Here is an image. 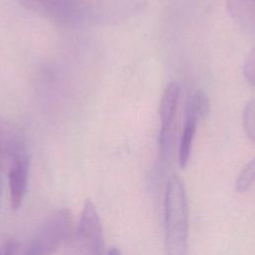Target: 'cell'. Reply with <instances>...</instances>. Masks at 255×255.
I'll list each match as a JSON object with an SVG mask.
<instances>
[{"label":"cell","mask_w":255,"mask_h":255,"mask_svg":"<svg viewBox=\"0 0 255 255\" xmlns=\"http://www.w3.org/2000/svg\"><path fill=\"white\" fill-rule=\"evenodd\" d=\"M35 15L68 28L125 21L144 10L145 0H18Z\"/></svg>","instance_id":"1"},{"label":"cell","mask_w":255,"mask_h":255,"mask_svg":"<svg viewBox=\"0 0 255 255\" xmlns=\"http://www.w3.org/2000/svg\"><path fill=\"white\" fill-rule=\"evenodd\" d=\"M188 204L184 184L174 174L164 193V249L165 255H186L188 242Z\"/></svg>","instance_id":"2"},{"label":"cell","mask_w":255,"mask_h":255,"mask_svg":"<svg viewBox=\"0 0 255 255\" xmlns=\"http://www.w3.org/2000/svg\"><path fill=\"white\" fill-rule=\"evenodd\" d=\"M72 215L68 208L54 211L41 225L23 255H52L71 232Z\"/></svg>","instance_id":"3"},{"label":"cell","mask_w":255,"mask_h":255,"mask_svg":"<svg viewBox=\"0 0 255 255\" xmlns=\"http://www.w3.org/2000/svg\"><path fill=\"white\" fill-rule=\"evenodd\" d=\"M76 244L81 255H103V228L98 209L91 199H86L76 229Z\"/></svg>","instance_id":"4"},{"label":"cell","mask_w":255,"mask_h":255,"mask_svg":"<svg viewBox=\"0 0 255 255\" xmlns=\"http://www.w3.org/2000/svg\"><path fill=\"white\" fill-rule=\"evenodd\" d=\"M181 87L177 81H172L165 87L159 105L160 156L166 160L171 152L174 140V121L180 98Z\"/></svg>","instance_id":"5"},{"label":"cell","mask_w":255,"mask_h":255,"mask_svg":"<svg viewBox=\"0 0 255 255\" xmlns=\"http://www.w3.org/2000/svg\"><path fill=\"white\" fill-rule=\"evenodd\" d=\"M28 152L23 133L11 121L0 117V171L8 169L19 155Z\"/></svg>","instance_id":"6"},{"label":"cell","mask_w":255,"mask_h":255,"mask_svg":"<svg viewBox=\"0 0 255 255\" xmlns=\"http://www.w3.org/2000/svg\"><path fill=\"white\" fill-rule=\"evenodd\" d=\"M8 181L11 207L17 209L25 197L29 175V155L25 152L17 156L8 167Z\"/></svg>","instance_id":"7"},{"label":"cell","mask_w":255,"mask_h":255,"mask_svg":"<svg viewBox=\"0 0 255 255\" xmlns=\"http://www.w3.org/2000/svg\"><path fill=\"white\" fill-rule=\"evenodd\" d=\"M227 10L242 27L253 30L255 21L254 0H227Z\"/></svg>","instance_id":"8"},{"label":"cell","mask_w":255,"mask_h":255,"mask_svg":"<svg viewBox=\"0 0 255 255\" xmlns=\"http://www.w3.org/2000/svg\"><path fill=\"white\" fill-rule=\"evenodd\" d=\"M197 122L198 121L196 120V118L185 114V123L181 133L178 148V163L181 168H185V166L188 163Z\"/></svg>","instance_id":"9"},{"label":"cell","mask_w":255,"mask_h":255,"mask_svg":"<svg viewBox=\"0 0 255 255\" xmlns=\"http://www.w3.org/2000/svg\"><path fill=\"white\" fill-rule=\"evenodd\" d=\"M209 107L207 96L201 91H195L187 100L185 114L193 116L197 121H200L208 115Z\"/></svg>","instance_id":"10"},{"label":"cell","mask_w":255,"mask_h":255,"mask_svg":"<svg viewBox=\"0 0 255 255\" xmlns=\"http://www.w3.org/2000/svg\"><path fill=\"white\" fill-rule=\"evenodd\" d=\"M254 173H255V163H254V159H251L249 162H247L244 165V167L240 171L235 182V190L237 192L247 191L253 184Z\"/></svg>","instance_id":"11"},{"label":"cell","mask_w":255,"mask_h":255,"mask_svg":"<svg viewBox=\"0 0 255 255\" xmlns=\"http://www.w3.org/2000/svg\"><path fill=\"white\" fill-rule=\"evenodd\" d=\"M254 117H255V104L254 101L251 100L247 103L243 111V128L246 132V135L251 141H254Z\"/></svg>","instance_id":"12"},{"label":"cell","mask_w":255,"mask_h":255,"mask_svg":"<svg viewBox=\"0 0 255 255\" xmlns=\"http://www.w3.org/2000/svg\"><path fill=\"white\" fill-rule=\"evenodd\" d=\"M254 60H255V57H254V50H251L249 55L247 56L246 58V61H245V64H244V76L247 80V82L250 84V85H254V78H255V65H254Z\"/></svg>","instance_id":"13"},{"label":"cell","mask_w":255,"mask_h":255,"mask_svg":"<svg viewBox=\"0 0 255 255\" xmlns=\"http://www.w3.org/2000/svg\"><path fill=\"white\" fill-rule=\"evenodd\" d=\"M18 251V243L15 240H10L4 247V255H16Z\"/></svg>","instance_id":"14"},{"label":"cell","mask_w":255,"mask_h":255,"mask_svg":"<svg viewBox=\"0 0 255 255\" xmlns=\"http://www.w3.org/2000/svg\"><path fill=\"white\" fill-rule=\"evenodd\" d=\"M107 255H122V253H121V250L119 248L112 247V248L109 249Z\"/></svg>","instance_id":"15"},{"label":"cell","mask_w":255,"mask_h":255,"mask_svg":"<svg viewBox=\"0 0 255 255\" xmlns=\"http://www.w3.org/2000/svg\"><path fill=\"white\" fill-rule=\"evenodd\" d=\"M0 255H2V254H1V252H0Z\"/></svg>","instance_id":"16"}]
</instances>
